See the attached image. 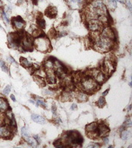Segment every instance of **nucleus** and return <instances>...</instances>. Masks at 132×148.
Segmentation results:
<instances>
[{
  "label": "nucleus",
  "instance_id": "obj_1",
  "mask_svg": "<svg viewBox=\"0 0 132 148\" xmlns=\"http://www.w3.org/2000/svg\"><path fill=\"white\" fill-rule=\"evenodd\" d=\"M113 41L104 35H99L95 39V49L100 52H107L112 48Z\"/></svg>",
  "mask_w": 132,
  "mask_h": 148
},
{
  "label": "nucleus",
  "instance_id": "obj_2",
  "mask_svg": "<svg viewBox=\"0 0 132 148\" xmlns=\"http://www.w3.org/2000/svg\"><path fill=\"white\" fill-rule=\"evenodd\" d=\"M81 88L84 91L87 93H92L97 89V82L91 77H85L81 80Z\"/></svg>",
  "mask_w": 132,
  "mask_h": 148
},
{
  "label": "nucleus",
  "instance_id": "obj_3",
  "mask_svg": "<svg viewBox=\"0 0 132 148\" xmlns=\"http://www.w3.org/2000/svg\"><path fill=\"white\" fill-rule=\"evenodd\" d=\"M34 45L35 47L41 52H46L50 48V43L46 37H37L34 40Z\"/></svg>",
  "mask_w": 132,
  "mask_h": 148
},
{
  "label": "nucleus",
  "instance_id": "obj_4",
  "mask_svg": "<svg viewBox=\"0 0 132 148\" xmlns=\"http://www.w3.org/2000/svg\"><path fill=\"white\" fill-rule=\"evenodd\" d=\"M84 141V139L77 132H71L68 134L67 142H69L72 144H80Z\"/></svg>",
  "mask_w": 132,
  "mask_h": 148
},
{
  "label": "nucleus",
  "instance_id": "obj_5",
  "mask_svg": "<svg viewBox=\"0 0 132 148\" xmlns=\"http://www.w3.org/2000/svg\"><path fill=\"white\" fill-rule=\"evenodd\" d=\"M89 29L93 32H98L102 29V22L98 19H90L88 22Z\"/></svg>",
  "mask_w": 132,
  "mask_h": 148
},
{
  "label": "nucleus",
  "instance_id": "obj_6",
  "mask_svg": "<svg viewBox=\"0 0 132 148\" xmlns=\"http://www.w3.org/2000/svg\"><path fill=\"white\" fill-rule=\"evenodd\" d=\"M21 43L22 45V47L26 49H31L33 48V39L30 36L27 35V36H24L22 39Z\"/></svg>",
  "mask_w": 132,
  "mask_h": 148
},
{
  "label": "nucleus",
  "instance_id": "obj_7",
  "mask_svg": "<svg viewBox=\"0 0 132 148\" xmlns=\"http://www.w3.org/2000/svg\"><path fill=\"white\" fill-rule=\"evenodd\" d=\"M104 68L107 73H111L114 70V66L113 64V62L110 60H106L104 62Z\"/></svg>",
  "mask_w": 132,
  "mask_h": 148
},
{
  "label": "nucleus",
  "instance_id": "obj_8",
  "mask_svg": "<svg viewBox=\"0 0 132 148\" xmlns=\"http://www.w3.org/2000/svg\"><path fill=\"white\" fill-rule=\"evenodd\" d=\"M97 133L100 137H106L109 133V129L105 125H100L97 127Z\"/></svg>",
  "mask_w": 132,
  "mask_h": 148
},
{
  "label": "nucleus",
  "instance_id": "obj_9",
  "mask_svg": "<svg viewBox=\"0 0 132 148\" xmlns=\"http://www.w3.org/2000/svg\"><path fill=\"white\" fill-rule=\"evenodd\" d=\"M102 35H104V36H105V37H107L109 38L110 39L113 40V39H115V35H114V33H113V31L111 29V28H105L104 30H103V32L101 33Z\"/></svg>",
  "mask_w": 132,
  "mask_h": 148
},
{
  "label": "nucleus",
  "instance_id": "obj_10",
  "mask_svg": "<svg viewBox=\"0 0 132 148\" xmlns=\"http://www.w3.org/2000/svg\"><path fill=\"white\" fill-rule=\"evenodd\" d=\"M11 134V131L8 127L0 125V137H9Z\"/></svg>",
  "mask_w": 132,
  "mask_h": 148
},
{
  "label": "nucleus",
  "instance_id": "obj_11",
  "mask_svg": "<svg viewBox=\"0 0 132 148\" xmlns=\"http://www.w3.org/2000/svg\"><path fill=\"white\" fill-rule=\"evenodd\" d=\"M24 24H25L24 21L20 17L14 18V19H13V25L15 26V27L17 29H22L24 27Z\"/></svg>",
  "mask_w": 132,
  "mask_h": 148
},
{
  "label": "nucleus",
  "instance_id": "obj_12",
  "mask_svg": "<svg viewBox=\"0 0 132 148\" xmlns=\"http://www.w3.org/2000/svg\"><path fill=\"white\" fill-rule=\"evenodd\" d=\"M31 117H32V120L35 121L36 123H38L40 124H44L45 123H46V120H45V119L43 117V116H39L38 114H32Z\"/></svg>",
  "mask_w": 132,
  "mask_h": 148
},
{
  "label": "nucleus",
  "instance_id": "obj_13",
  "mask_svg": "<svg viewBox=\"0 0 132 148\" xmlns=\"http://www.w3.org/2000/svg\"><path fill=\"white\" fill-rule=\"evenodd\" d=\"M9 109V104L4 98L0 97V112H5Z\"/></svg>",
  "mask_w": 132,
  "mask_h": 148
},
{
  "label": "nucleus",
  "instance_id": "obj_14",
  "mask_svg": "<svg viewBox=\"0 0 132 148\" xmlns=\"http://www.w3.org/2000/svg\"><path fill=\"white\" fill-rule=\"evenodd\" d=\"M46 15L48 17H50V18L55 17L57 15V9L54 7H52V6L49 7L46 10Z\"/></svg>",
  "mask_w": 132,
  "mask_h": 148
},
{
  "label": "nucleus",
  "instance_id": "obj_15",
  "mask_svg": "<svg viewBox=\"0 0 132 148\" xmlns=\"http://www.w3.org/2000/svg\"><path fill=\"white\" fill-rule=\"evenodd\" d=\"M97 127H98L97 123L94 122V123H90L88 125H86V132L96 131L97 130Z\"/></svg>",
  "mask_w": 132,
  "mask_h": 148
},
{
  "label": "nucleus",
  "instance_id": "obj_16",
  "mask_svg": "<svg viewBox=\"0 0 132 148\" xmlns=\"http://www.w3.org/2000/svg\"><path fill=\"white\" fill-rule=\"evenodd\" d=\"M76 98L79 101H80V102H84V101L87 100L88 96H87V95H86V93H83V92H79V93H76Z\"/></svg>",
  "mask_w": 132,
  "mask_h": 148
},
{
  "label": "nucleus",
  "instance_id": "obj_17",
  "mask_svg": "<svg viewBox=\"0 0 132 148\" xmlns=\"http://www.w3.org/2000/svg\"><path fill=\"white\" fill-rule=\"evenodd\" d=\"M45 70H53L54 66V62L52 60H48L45 62Z\"/></svg>",
  "mask_w": 132,
  "mask_h": 148
},
{
  "label": "nucleus",
  "instance_id": "obj_18",
  "mask_svg": "<svg viewBox=\"0 0 132 148\" xmlns=\"http://www.w3.org/2000/svg\"><path fill=\"white\" fill-rule=\"evenodd\" d=\"M33 79H35V82L39 86H44L45 85V80L43 79V77H38V76H34Z\"/></svg>",
  "mask_w": 132,
  "mask_h": 148
},
{
  "label": "nucleus",
  "instance_id": "obj_19",
  "mask_svg": "<svg viewBox=\"0 0 132 148\" xmlns=\"http://www.w3.org/2000/svg\"><path fill=\"white\" fill-rule=\"evenodd\" d=\"M20 62L22 63V65L25 67H31L32 66L31 62L28 60H26V58H23V57L20 58Z\"/></svg>",
  "mask_w": 132,
  "mask_h": 148
},
{
  "label": "nucleus",
  "instance_id": "obj_20",
  "mask_svg": "<svg viewBox=\"0 0 132 148\" xmlns=\"http://www.w3.org/2000/svg\"><path fill=\"white\" fill-rule=\"evenodd\" d=\"M84 0H67V2H69V4L71 6H79L80 4L83 2Z\"/></svg>",
  "mask_w": 132,
  "mask_h": 148
},
{
  "label": "nucleus",
  "instance_id": "obj_21",
  "mask_svg": "<svg viewBox=\"0 0 132 148\" xmlns=\"http://www.w3.org/2000/svg\"><path fill=\"white\" fill-rule=\"evenodd\" d=\"M21 134H22V136L25 139H26V137H30V134H29V131H28V130H27L26 127H22V128L21 129Z\"/></svg>",
  "mask_w": 132,
  "mask_h": 148
},
{
  "label": "nucleus",
  "instance_id": "obj_22",
  "mask_svg": "<svg viewBox=\"0 0 132 148\" xmlns=\"http://www.w3.org/2000/svg\"><path fill=\"white\" fill-rule=\"evenodd\" d=\"M25 140L27 141V143H29L31 146H33V147H36V140H35V139L32 138L31 137H26Z\"/></svg>",
  "mask_w": 132,
  "mask_h": 148
},
{
  "label": "nucleus",
  "instance_id": "obj_23",
  "mask_svg": "<svg viewBox=\"0 0 132 148\" xmlns=\"http://www.w3.org/2000/svg\"><path fill=\"white\" fill-rule=\"evenodd\" d=\"M131 133L128 131H124L121 133V139L122 140H127L129 137H130Z\"/></svg>",
  "mask_w": 132,
  "mask_h": 148
},
{
  "label": "nucleus",
  "instance_id": "obj_24",
  "mask_svg": "<svg viewBox=\"0 0 132 148\" xmlns=\"http://www.w3.org/2000/svg\"><path fill=\"white\" fill-rule=\"evenodd\" d=\"M0 66H1V68L2 70V71H4L5 73H9V69H8V67L6 65L5 63V62L2 61V60H0Z\"/></svg>",
  "mask_w": 132,
  "mask_h": 148
},
{
  "label": "nucleus",
  "instance_id": "obj_25",
  "mask_svg": "<svg viewBox=\"0 0 132 148\" xmlns=\"http://www.w3.org/2000/svg\"><path fill=\"white\" fill-rule=\"evenodd\" d=\"M62 100L63 101H66V100H69L71 98V96H70V94L69 93H63V95H62Z\"/></svg>",
  "mask_w": 132,
  "mask_h": 148
},
{
  "label": "nucleus",
  "instance_id": "obj_26",
  "mask_svg": "<svg viewBox=\"0 0 132 148\" xmlns=\"http://www.w3.org/2000/svg\"><path fill=\"white\" fill-rule=\"evenodd\" d=\"M38 25L40 28L43 29V28H45V26H46V22H45V20L41 18V19H38Z\"/></svg>",
  "mask_w": 132,
  "mask_h": 148
},
{
  "label": "nucleus",
  "instance_id": "obj_27",
  "mask_svg": "<svg viewBox=\"0 0 132 148\" xmlns=\"http://www.w3.org/2000/svg\"><path fill=\"white\" fill-rule=\"evenodd\" d=\"M97 105L100 107H103L104 105H105V100H104V97H100L99 100L97 101Z\"/></svg>",
  "mask_w": 132,
  "mask_h": 148
},
{
  "label": "nucleus",
  "instance_id": "obj_28",
  "mask_svg": "<svg viewBox=\"0 0 132 148\" xmlns=\"http://www.w3.org/2000/svg\"><path fill=\"white\" fill-rule=\"evenodd\" d=\"M109 6H110L112 9H115L117 7V1L116 0H108Z\"/></svg>",
  "mask_w": 132,
  "mask_h": 148
},
{
  "label": "nucleus",
  "instance_id": "obj_29",
  "mask_svg": "<svg viewBox=\"0 0 132 148\" xmlns=\"http://www.w3.org/2000/svg\"><path fill=\"white\" fill-rule=\"evenodd\" d=\"M54 146L57 147H64V145H63V141L60 140H57V141L54 142Z\"/></svg>",
  "mask_w": 132,
  "mask_h": 148
},
{
  "label": "nucleus",
  "instance_id": "obj_30",
  "mask_svg": "<svg viewBox=\"0 0 132 148\" xmlns=\"http://www.w3.org/2000/svg\"><path fill=\"white\" fill-rule=\"evenodd\" d=\"M10 91H11V87L9 86V85H8V86H6V88L3 89V94L8 95V94L10 93Z\"/></svg>",
  "mask_w": 132,
  "mask_h": 148
},
{
  "label": "nucleus",
  "instance_id": "obj_31",
  "mask_svg": "<svg viewBox=\"0 0 132 148\" xmlns=\"http://www.w3.org/2000/svg\"><path fill=\"white\" fill-rule=\"evenodd\" d=\"M36 102H37V104L38 105L39 104L40 106H42L43 107H46L47 106L46 104H45V102L42 100V98H38L37 100H36Z\"/></svg>",
  "mask_w": 132,
  "mask_h": 148
},
{
  "label": "nucleus",
  "instance_id": "obj_32",
  "mask_svg": "<svg viewBox=\"0 0 132 148\" xmlns=\"http://www.w3.org/2000/svg\"><path fill=\"white\" fill-rule=\"evenodd\" d=\"M3 13H2V19H3V20H4V22H6V24H8L9 23V19H8V17L6 16V13L4 12H2Z\"/></svg>",
  "mask_w": 132,
  "mask_h": 148
},
{
  "label": "nucleus",
  "instance_id": "obj_33",
  "mask_svg": "<svg viewBox=\"0 0 132 148\" xmlns=\"http://www.w3.org/2000/svg\"><path fill=\"white\" fill-rule=\"evenodd\" d=\"M125 125H126V127H131L132 126V124H131V121L130 120H127L126 121V123H125Z\"/></svg>",
  "mask_w": 132,
  "mask_h": 148
},
{
  "label": "nucleus",
  "instance_id": "obj_34",
  "mask_svg": "<svg viewBox=\"0 0 132 148\" xmlns=\"http://www.w3.org/2000/svg\"><path fill=\"white\" fill-rule=\"evenodd\" d=\"M43 92L44 94H47V95H51V94H52V92L48 90V89H43Z\"/></svg>",
  "mask_w": 132,
  "mask_h": 148
},
{
  "label": "nucleus",
  "instance_id": "obj_35",
  "mask_svg": "<svg viewBox=\"0 0 132 148\" xmlns=\"http://www.w3.org/2000/svg\"><path fill=\"white\" fill-rule=\"evenodd\" d=\"M99 145L97 144V143H91V144H89L87 146V147H98Z\"/></svg>",
  "mask_w": 132,
  "mask_h": 148
},
{
  "label": "nucleus",
  "instance_id": "obj_36",
  "mask_svg": "<svg viewBox=\"0 0 132 148\" xmlns=\"http://www.w3.org/2000/svg\"><path fill=\"white\" fill-rule=\"evenodd\" d=\"M7 60H9V62H13V63H15V64H16V62H15L16 61H15L14 60H13V59H12V57H10V56H9V57L7 58Z\"/></svg>",
  "mask_w": 132,
  "mask_h": 148
},
{
  "label": "nucleus",
  "instance_id": "obj_37",
  "mask_svg": "<svg viewBox=\"0 0 132 148\" xmlns=\"http://www.w3.org/2000/svg\"><path fill=\"white\" fill-rule=\"evenodd\" d=\"M34 138L36 139V140H37V141H38V143H39V141H40V139L39 138V137H38V135H35L34 136Z\"/></svg>",
  "mask_w": 132,
  "mask_h": 148
},
{
  "label": "nucleus",
  "instance_id": "obj_38",
  "mask_svg": "<svg viewBox=\"0 0 132 148\" xmlns=\"http://www.w3.org/2000/svg\"><path fill=\"white\" fill-rule=\"evenodd\" d=\"M10 98L12 99L13 101H16V97L14 96V95H11V96H10Z\"/></svg>",
  "mask_w": 132,
  "mask_h": 148
},
{
  "label": "nucleus",
  "instance_id": "obj_39",
  "mask_svg": "<svg viewBox=\"0 0 132 148\" xmlns=\"http://www.w3.org/2000/svg\"><path fill=\"white\" fill-rule=\"evenodd\" d=\"M76 104H73V106H71V109L72 110H74V109H76Z\"/></svg>",
  "mask_w": 132,
  "mask_h": 148
},
{
  "label": "nucleus",
  "instance_id": "obj_40",
  "mask_svg": "<svg viewBox=\"0 0 132 148\" xmlns=\"http://www.w3.org/2000/svg\"><path fill=\"white\" fill-rule=\"evenodd\" d=\"M127 6H128V8H129L130 11H131V3H130L129 2H127Z\"/></svg>",
  "mask_w": 132,
  "mask_h": 148
},
{
  "label": "nucleus",
  "instance_id": "obj_41",
  "mask_svg": "<svg viewBox=\"0 0 132 148\" xmlns=\"http://www.w3.org/2000/svg\"><path fill=\"white\" fill-rule=\"evenodd\" d=\"M108 141H109V140H108V138H107V137H105V138H104V143H107Z\"/></svg>",
  "mask_w": 132,
  "mask_h": 148
},
{
  "label": "nucleus",
  "instance_id": "obj_42",
  "mask_svg": "<svg viewBox=\"0 0 132 148\" xmlns=\"http://www.w3.org/2000/svg\"><path fill=\"white\" fill-rule=\"evenodd\" d=\"M32 1H33V2L35 4V5H36V4H37V0H32Z\"/></svg>",
  "mask_w": 132,
  "mask_h": 148
},
{
  "label": "nucleus",
  "instance_id": "obj_43",
  "mask_svg": "<svg viewBox=\"0 0 132 148\" xmlns=\"http://www.w3.org/2000/svg\"><path fill=\"white\" fill-rule=\"evenodd\" d=\"M107 93H108V89H107V90H106V91H104V93H103V96H105Z\"/></svg>",
  "mask_w": 132,
  "mask_h": 148
},
{
  "label": "nucleus",
  "instance_id": "obj_44",
  "mask_svg": "<svg viewBox=\"0 0 132 148\" xmlns=\"http://www.w3.org/2000/svg\"><path fill=\"white\" fill-rule=\"evenodd\" d=\"M2 6V2L1 0H0V8H1Z\"/></svg>",
  "mask_w": 132,
  "mask_h": 148
},
{
  "label": "nucleus",
  "instance_id": "obj_45",
  "mask_svg": "<svg viewBox=\"0 0 132 148\" xmlns=\"http://www.w3.org/2000/svg\"><path fill=\"white\" fill-rule=\"evenodd\" d=\"M29 102H30V103H32V104H36V102H35V101H33V100H29Z\"/></svg>",
  "mask_w": 132,
  "mask_h": 148
}]
</instances>
